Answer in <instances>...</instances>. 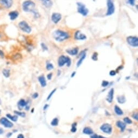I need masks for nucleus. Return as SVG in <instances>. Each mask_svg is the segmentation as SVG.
<instances>
[{
	"mask_svg": "<svg viewBox=\"0 0 138 138\" xmlns=\"http://www.w3.org/2000/svg\"><path fill=\"white\" fill-rule=\"evenodd\" d=\"M0 114H1V110H0Z\"/></svg>",
	"mask_w": 138,
	"mask_h": 138,
	"instance_id": "nucleus-46",
	"label": "nucleus"
},
{
	"mask_svg": "<svg viewBox=\"0 0 138 138\" xmlns=\"http://www.w3.org/2000/svg\"><path fill=\"white\" fill-rule=\"evenodd\" d=\"M127 41L132 47H138V38L136 37H128L127 38Z\"/></svg>",
	"mask_w": 138,
	"mask_h": 138,
	"instance_id": "nucleus-7",
	"label": "nucleus"
},
{
	"mask_svg": "<svg viewBox=\"0 0 138 138\" xmlns=\"http://www.w3.org/2000/svg\"><path fill=\"white\" fill-rule=\"evenodd\" d=\"M92 58L93 60H96L97 59V53H94L93 55Z\"/></svg>",
	"mask_w": 138,
	"mask_h": 138,
	"instance_id": "nucleus-31",
	"label": "nucleus"
},
{
	"mask_svg": "<svg viewBox=\"0 0 138 138\" xmlns=\"http://www.w3.org/2000/svg\"><path fill=\"white\" fill-rule=\"evenodd\" d=\"M78 13H80L83 16H86L88 13V10L84 4L80 2H78Z\"/></svg>",
	"mask_w": 138,
	"mask_h": 138,
	"instance_id": "nucleus-5",
	"label": "nucleus"
},
{
	"mask_svg": "<svg viewBox=\"0 0 138 138\" xmlns=\"http://www.w3.org/2000/svg\"><path fill=\"white\" fill-rule=\"evenodd\" d=\"M54 39L58 41H63L69 38V34L67 32L61 30H56L53 33Z\"/></svg>",
	"mask_w": 138,
	"mask_h": 138,
	"instance_id": "nucleus-2",
	"label": "nucleus"
},
{
	"mask_svg": "<svg viewBox=\"0 0 138 138\" xmlns=\"http://www.w3.org/2000/svg\"><path fill=\"white\" fill-rule=\"evenodd\" d=\"M78 48H74L72 49H67V52L68 54H70V55L74 56V55H77V54L78 53Z\"/></svg>",
	"mask_w": 138,
	"mask_h": 138,
	"instance_id": "nucleus-15",
	"label": "nucleus"
},
{
	"mask_svg": "<svg viewBox=\"0 0 138 138\" xmlns=\"http://www.w3.org/2000/svg\"><path fill=\"white\" fill-rule=\"evenodd\" d=\"M123 121H125V122L126 123H128V124H130V123H132V120L129 118H125L123 119Z\"/></svg>",
	"mask_w": 138,
	"mask_h": 138,
	"instance_id": "nucleus-29",
	"label": "nucleus"
},
{
	"mask_svg": "<svg viewBox=\"0 0 138 138\" xmlns=\"http://www.w3.org/2000/svg\"><path fill=\"white\" fill-rule=\"evenodd\" d=\"M22 9L25 12L33 13L35 16L38 13L35 11V4L34 2L30 0H28L23 2L22 4Z\"/></svg>",
	"mask_w": 138,
	"mask_h": 138,
	"instance_id": "nucleus-1",
	"label": "nucleus"
},
{
	"mask_svg": "<svg viewBox=\"0 0 138 138\" xmlns=\"http://www.w3.org/2000/svg\"><path fill=\"white\" fill-rule=\"evenodd\" d=\"M47 107H48V105H46V106H45V107H44V109H46V108H47Z\"/></svg>",
	"mask_w": 138,
	"mask_h": 138,
	"instance_id": "nucleus-44",
	"label": "nucleus"
},
{
	"mask_svg": "<svg viewBox=\"0 0 138 138\" xmlns=\"http://www.w3.org/2000/svg\"><path fill=\"white\" fill-rule=\"evenodd\" d=\"M75 39L77 40H85L86 39V36L80 30H78L75 34Z\"/></svg>",
	"mask_w": 138,
	"mask_h": 138,
	"instance_id": "nucleus-12",
	"label": "nucleus"
},
{
	"mask_svg": "<svg viewBox=\"0 0 138 138\" xmlns=\"http://www.w3.org/2000/svg\"><path fill=\"white\" fill-rule=\"evenodd\" d=\"M59 120L57 118H55L51 122V125L53 126H56L58 125Z\"/></svg>",
	"mask_w": 138,
	"mask_h": 138,
	"instance_id": "nucleus-26",
	"label": "nucleus"
},
{
	"mask_svg": "<svg viewBox=\"0 0 138 138\" xmlns=\"http://www.w3.org/2000/svg\"><path fill=\"white\" fill-rule=\"evenodd\" d=\"M13 4V0H0V4L7 9L10 8Z\"/></svg>",
	"mask_w": 138,
	"mask_h": 138,
	"instance_id": "nucleus-9",
	"label": "nucleus"
},
{
	"mask_svg": "<svg viewBox=\"0 0 138 138\" xmlns=\"http://www.w3.org/2000/svg\"><path fill=\"white\" fill-rule=\"evenodd\" d=\"M2 73H3L4 77L6 78H8L10 75V70L8 69H4L3 71H2Z\"/></svg>",
	"mask_w": 138,
	"mask_h": 138,
	"instance_id": "nucleus-19",
	"label": "nucleus"
},
{
	"mask_svg": "<svg viewBox=\"0 0 138 138\" xmlns=\"http://www.w3.org/2000/svg\"><path fill=\"white\" fill-rule=\"evenodd\" d=\"M75 72H73V75H72V77H73V76H74V75H75Z\"/></svg>",
	"mask_w": 138,
	"mask_h": 138,
	"instance_id": "nucleus-43",
	"label": "nucleus"
},
{
	"mask_svg": "<svg viewBox=\"0 0 138 138\" xmlns=\"http://www.w3.org/2000/svg\"><path fill=\"white\" fill-rule=\"evenodd\" d=\"M115 74H116V72L113 70L111 71L110 72V75L111 76H114V75H115Z\"/></svg>",
	"mask_w": 138,
	"mask_h": 138,
	"instance_id": "nucleus-38",
	"label": "nucleus"
},
{
	"mask_svg": "<svg viewBox=\"0 0 138 138\" xmlns=\"http://www.w3.org/2000/svg\"><path fill=\"white\" fill-rule=\"evenodd\" d=\"M109 84V82H107V81H103L102 82V86L103 87H107V85Z\"/></svg>",
	"mask_w": 138,
	"mask_h": 138,
	"instance_id": "nucleus-32",
	"label": "nucleus"
},
{
	"mask_svg": "<svg viewBox=\"0 0 138 138\" xmlns=\"http://www.w3.org/2000/svg\"><path fill=\"white\" fill-rule=\"evenodd\" d=\"M1 104V99H0V104Z\"/></svg>",
	"mask_w": 138,
	"mask_h": 138,
	"instance_id": "nucleus-45",
	"label": "nucleus"
},
{
	"mask_svg": "<svg viewBox=\"0 0 138 138\" xmlns=\"http://www.w3.org/2000/svg\"><path fill=\"white\" fill-rule=\"evenodd\" d=\"M132 117L135 118V120H138V113H134V114H133V115H132Z\"/></svg>",
	"mask_w": 138,
	"mask_h": 138,
	"instance_id": "nucleus-34",
	"label": "nucleus"
},
{
	"mask_svg": "<svg viewBox=\"0 0 138 138\" xmlns=\"http://www.w3.org/2000/svg\"><path fill=\"white\" fill-rule=\"evenodd\" d=\"M14 113H15L17 116H20L21 117L25 118L26 116V114L23 112H20V111H14Z\"/></svg>",
	"mask_w": 138,
	"mask_h": 138,
	"instance_id": "nucleus-27",
	"label": "nucleus"
},
{
	"mask_svg": "<svg viewBox=\"0 0 138 138\" xmlns=\"http://www.w3.org/2000/svg\"><path fill=\"white\" fill-rule=\"evenodd\" d=\"M83 132L84 133L86 134H88V135H90L92 134L93 133V132L92 129L91 128H90L89 127H86L84 128V130H83Z\"/></svg>",
	"mask_w": 138,
	"mask_h": 138,
	"instance_id": "nucleus-20",
	"label": "nucleus"
},
{
	"mask_svg": "<svg viewBox=\"0 0 138 138\" xmlns=\"http://www.w3.org/2000/svg\"><path fill=\"white\" fill-rule=\"evenodd\" d=\"M113 95H114V89H111L110 91L109 92L107 99L109 103H111V102H112L113 99Z\"/></svg>",
	"mask_w": 138,
	"mask_h": 138,
	"instance_id": "nucleus-16",
	"label": "nucleus"
},
{
	"mask_svg": "<svg viewBox=\"0 0 138 138\" xmlns=\"http://www.w3.org/2000/svg\"><path fill=\"white\" fill-rule=\"evenodd\" d=\"M9 16L10 17L11 20H15L16 19H17L19 15V13L17 11H10L9 13Z\"/></svg>",
	"mask_w": 138,
	"mask_h": 138,
	"instance_id": "nucleus-13",
	"label": "nucleus"
},
{
	"mask_svg": "<svg viewBox=\"0 0 138 138\" xmlns=\"http://www.w3.org/2000/svg\"><path fill=\"white\" fill-rule=\"evenodd\" d=\"M116 126L120 128L121 131H123L126 128L125 123H123V122H121L120 121H118V122H116Z\"/></svg>",
	"mask_w": 138,
	"mask_h": 138,
	"instance_id": "nucleus-17",
	"label": "nucleus"
},
{
	"mask_svg": "<svg viewBox=\"0 0 138 138\" xmlns=\"http://www.w3.org/2000/svg\"><path fill=\"white\" fill-rule=\"evenodd\" d=\"M107 15L109 16L112 15L115 11V7L112 0H107Z\"/></svg>",
	"mask_w": 138,
	"mask_h": 138,
	"instance_id": "nucleus-6",
	"label": "nucleus"
},
{
	"mask_svg": "<svg viewBox=\"0 0 138 138\" xmlns=\"http://www.w3.org/2000/svg\"><path fill=\"white\" fill-rule=\"evenodd\" d=\"M38 79H39V81L40 82V84H41V86L42 87H44L46 85V80L45 78L43 76H40V77L38 78Z\"/></svg>",
	"mask_w": 138,
	"mask_h": 138,
	"instance_id": "nucleus-18",
	"label": "nucleus"
},
{
	"mask_svg": "<svg viewBox=\"0 0 138 138\" xmlns=\"http://www.w3.org/2000/svg\"><path fill=\"white\" fill-rule=\"evenodd\" d=\"M18 27L21 30L26 33H30L32 31V28L28 23L25 21H22L18 23Z\"/></svg>",
	"mask_w": 138,
	"mask_h": 138,
	"instance_id": "nucleus-3",
	"label": "nucleus"
},
{
	"mask_svg": "<svg viewBox=\"0 0 138 138\" xmlns=\"http://www.w3.org/2000/svg\"><path fill=\"white\" fill-rule=\"evenodd\" d=\"M17 138H24V136H23L22 134H19L18 135V137H17Z\"/></svg>",
	"mask_w": 138,
	"mask_h": 138,
	"instance_id": "nucleus-41",
	"label": "nucleus"
},
{
	"mask_svg": "<svg viewBox=\"0 0 138 138\" xmlns=\"http://www.w3.org/2000/svg\"><path fill=\"white\" fill-rule=\"evenodd\" d=\"M52 77V73H49V75H47V78H48V79H51Z\"/></svg>",
	"mask_w": 138,
	"mask_h": 138,
	"instance_id": "nucleus-39",
	"label": "nucleus"
},
{
	"mask_svg": "<svg viewBox=\"0 0 138 138\" xmlns=\"http://www.w3.org/2000/svg\"><path fill=\"white\" fill-rule=\"evenodd\" d=\"M3 130L2 129V128H0V134H3Z\"/></svg>",
	"mask_w": 138,
	"mask_h": 138,
	"instance_id": "nucleus-42",
	"label": "nucleus"
},
{
	"mask_svg": "<svg viewBox=\"0 0 138 138\" xmlns=\"http://www.w3.org/2000/svg\"><path fill=\"white\" fill-rule=\"evenodd\" d=\"M91 138H106L103 137L102 136H98V135H94L91 137Z\"/></svg>",
	"mask_w": 138,
	"mask_h": 138,
	"instance_id": "nucleus-36",
	"label": "nucleus"
},
{
	"mask_svg": "<svg viewBox=\"0 0 138 138\" xmlns=\"http://www.w3.org/2000/svg\"><path fill=\"white\" fill-rule=\"evenodd\" d=\"M114 110L116 114H118L119 115H121L123 114V111L121 109L117 106H115L114 107Z\"/></svg>",
	"mask_w": 138,
	"mask_h": 138,
	"instance_id": "nucleus-21",
	"label": "nucleus"
},
{
	"mask_svg": "<svg viewBox=\"0 0 138 138\" xmlns=\"http://www.w3.org/2000/svg\"><path fill=\"white\" fill-rule=\"evenodd\" d=\"M100 129L102 132L108 133V134H110L112 131V127L111 125L108 124V123H105V124H104L101 126Z\"/></svg>",
	"mask_w": 138,
	"mask_h": 138,
	"instance_id": "nucleus-10",
	"label": "nucleus"
},
{
	"mask_svg": "<svg viewBox=\"0 0 138 138\" xmlns=\"http://www.w3.org/2000/svg\"><path fill=\"white\" fill-rule=\"evenodd\" d=\"M128 3H129L130 5L134 6L135 0H128Z\"/></svg>",
	"mask_w": 138,
	"mask_h": 138,
	"instance_id": "nucleus-35",
	"label": "nucleus"
},
{
	"mask_svg": "<svg viewBox=\"0 0 138 138\" xmlns=\"http://www.w3.org/2000/svg\"><path fill=\"white\" fill-rule=\"evenodd\" d=\"M117 100L119 103H123L126 102V99L124 96H119L117 97Z\"/></svg>",
	"mask_w": 138,
	"mask_h": 138,
	"instance_id": "nucleus-23",
	"label": "nucleus"
},
{
	"mask_svg": "<svg viewBox=\"0 0 138 138\" xmlns=\"http://www.w3.org/2000/svg\"><path fill=\"white\" fill-rule=\"evenodd\" d=\"M76 125H77V123H74V124H73V125H72V129H71L72 132H75L76 130H77Z\"/></svg>",
	"mask_w": 138,
	"mask_h": 138,
	"instance_id": "nucleus-30",
	"label": "nucleus"
},
{
	"mask_svg": "<svg viewBox=\"0 0 138 138\" xmlns=\"http://www.w3.org/2000/svg\"><path fill=\"white\" fill-rule=\"evenodd\" d=\"M54 68V66L53 65V64L51 63H48L47 64L46 66V68L48 70H51L52 69H53Z\"/></svg>",
	"mask_w": 138,
	"mask_h": 138,
	"instance_id": "nucleus-28",
	"label": "nucleus"
},
{
	"mask_svg": "<svg viewBox=\"0 0 138 138\" xmlns=\"http://www.w3.org/2000/svg\"><path fill=\"white\" fill-rule=\"evenodd\" d=\"M7 116L9 118H10L11 120H12L13 121H14V122H16V121H17V120L18 119L17 115L12 116L11 115H10V114H7Z\"/></svg>",
	"mask_w": 138,
	"mask_h": 138,
	"instance_id": "nucleus-22",
	"label": "nucleus"
},
{
	"mask_svg": "<svg viewBox=\"0 0 138 138\" xmlns=\"http://www.w3.org/2000/svg\"><path fill=\"white\" fill-rule=\"evenodd\" d=\"M65 64H67L68 66H69L71 64L70 59L68 57L65 56H61L59 57L58 60V65L59 66H63Z\"/></svg>",
	"mask_w": 138,
	"mask_h": 138,
	"instance_id": "nucleus-4",
	"label": "nucleus"
},
{
	"mask_svg": "<svg viewBox=\"0 0 138 138\" xmlns=\"http://www.w3.org/2000/svg\"><path fill=\"white\" fill-rule=\"evenodd\" d=\"M62 16L60 13H54L52 15V20L55 23H58L61 20Z\"/></svg>",
	"mask_w": 138,
	"mask_h": 138,
	"instance_id": "nucleus-11",
	"label": "nucleus"
},
{
	"mask_svg": "<svg viewBox=\"0 0 138 138\" xmlns=\"http://www.w3.org/2000/svg\"><path fill=\"white\" fill-rule=\"evenodd\" d=\"M0 57H1L2 58H3V57H4V52L2 50H1V49H0Z\"/></svg>",
	"mask_w": 138,
	"mask_h": 138,
	"instance_id": "nucleus-37",
	"label": "nucleus"
},
{
	"mask_svg": "<svg viewBox=\"0 0 138 138\" xmlns=\"http://www.w3.org/2000/svg\"><path fill=\"white\" fill-rule=\"evenodd\" d=\"M81 58L79 59V60L78 61V62L77 63V66H78H78H80L81 64L83 62V61H84V59L85 58V57H86V53H84L82 56H81Z\"/></svg>",
	"mask_w": 138,
	"mask_h": 138,
	"instance_id": "nucleus-25",
	"label": "nucleus"
},
{
	"mask_svg": "<svg viewBox=\"0 0 138 138\" xmlns=\"http://www.w3.org/2000/svg\"><path fill=\"white\" fill-rule=\"evenodd\" d=\"M0 123L6 128H11L13 127V123L6 118H2L0 119Z\"/></svg>",
	"mask_w": 138,
	"mask_h": 138,
	"instance_id": "nucleus-8",
	"label": "nucleus"
},
{
	"mask_svg": "<svg viewBox=\"0 0 138 138\" xmlns=\"http://www.w3.org/2000/svg\"><path fill=\"white\" fill-rule=\"evenodd\" d=\"M55 90H56V89H55L54 90H53V91H52L51 92V94H49V96L48 97V98H47V100H49V99H51V97L52 96V95H53V94L55 92Z\"/></svg>",
	"mask_w": 138,
	"mask_h": 138,
	"instance_id": "nucleus-33",
	"label": "nucleus"
},
{
	"mask_svg": "<svg viewBox=\"0 0 138 138\" xmlns=\"http://www.w3.org/2000/svg\"><path fill=\"white\" fill-rule=\"evenodd\" d=\"M27 104V102H26L25 99H21L18 103V105L19 107H21V108H22V107L26 106Z\"/></svg>",
	"mask_w": 138,
	"mask_h": 138,
	"instance_id": "nucleus-24",
	"label": "nucleus"
},
{
	"mask_svg": "<svg viewBox=\"0 0 138 138\" xmlns=\"http://www.w3.org/2000/svg\"><path fill=\"white\" fill-rule=\"evenodd\" d=\"M38 97V94L37 93H35L34 94V95H33V99H36Z\"/></svg>",
	"mask_w": 138,
	"mask_h": 138,
	"instance_id": "nucleus-40",
	"label": "nucleus"
},
{
	"mask_svg": "<svg viewBox=\"0 0 138 138\" xmlns=\"http://www.w3.org/2000/svg\"><path fill=\"white\" fill-rule=\"evenodd\" d=\"M43 5L47 8H50L53 5V2L52 0H41Z\"/></svg>",
	"mask_w": 138,
	"mask_h": 138,
	"instance_id": "nucleus-14",
	"label": "nucleus"
}]
</instances>
